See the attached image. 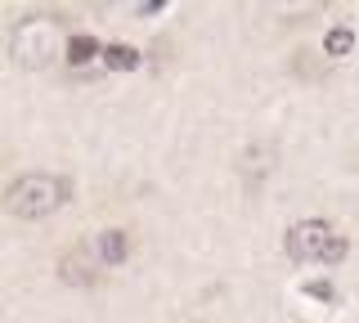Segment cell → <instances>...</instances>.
<instances>
[{"mask_svg":"<svg viewBox=\"0 0 359 323\" xmlns=\"http://www.w3.org/2000/svg\"><path fill=\"white\" fill-rule=\"evenodd\" d=\"M59 54H67V36H63V18L54 14H27L18 18L9 32V59L18 68H50Z\"/></svg>","mask_w":359,"mask_h":323,"instance_id":"1","label":"cell"},{"mask_svg":"<svg viewBox=\"0 0 359 323\" xmlns=\"http://www.w3.org/2000/svg\"><path fill=\"white\" fill-rule=\"evenodd\" d=\"M67 198H72V184H67L63 175L27 171L5 188V211L18 216V220H45V216H54Z\"/></svg>","mask_w":359,"mask_h":323,"instance_id":"2","label":"cell"},{"mask_svg":"<svg viewBox=\"0 0 359 323\" xmlns=\"http://www.w3.org/2000/svg\"><path fill=\"white\" fill-rule=\"evenodd\" d=\"M283 252L297 265H341L346 252H351V242H346L328 220H297V225L283 233Z\"/></svg>","mask_w":359,"mask_h":323,"instance_id":"3","label":"cell"},{"mask_svg":"<svg viewBox=\"0 0 359 323\" xmlns=\"http://www.w3.org/2000/svg\"><path fill=\"white\" fill-rule=\"evenodd\" d=\"M59 278L63 283H72V287H90V283H99V261H95V252H90V242L86 247H72L59 261Z\"/></svg>","mask_w":359,"mask_h":323,"instance_id":"4","label":"cell"},{"mask_svg":"<svg viewBox=\"0 0 359 323\" xmlns=\"http://www.w3.org/2000/svg\"><path fill=\"white\" fill-rule=\"evenodd\" d=\"M90 252H95V261L104 265H121L130 256V238H126V229H104V233H95V242H90Z\"/></svg>","mask_w":359,"mask_h":323,"instance_id":"5","label":"cell"},{"mask_svg":"<svg viewBox=\"0 0 359 323\" xmlns=\"http://www.w3.org/2000/svg\"><path fill=\"white\" fill-rule=\"evenodd\" d=\"M67 59H72L76 68H86V63L104 59V46H99L95 36H67Z\"/></svg>","mask_w":359,"mask_h":323,"instance_id":"6","label":"cell"},{"mask_svg":"<svg viewBox=\"0 0 359 323\" xmlns=\"http://www.w3.org/2000/svg\"><path fill=\"white\" fill-rule=\"evenodd\" d=\"M351 50H355V32L351 27H332L328 36H323V54H328V59H346Z\"/></svg>","mask_w":359,"mask_h":323,"instance_id":"7","label":"cell"},{"mask_svg":"<svg viewBox=\"0 0 359 323\" xmlns=\"http://www.w3.org/2000/svg\"><path fill=\"white\" fill-rule=\"evenodd\" d=\"M104 63L112 72H130V68H140V54L130 46H104Z\"/></svg>","mask_w":359,"mask_h":323,"instance_id":"8","label":"cell"},{"mask_svg":"<svg viewBox=\"0 0 359 323\" xmlns=\"http://www.w3.org/2000/svg\"><path fill=\"white\" fill-rule=\"evenodd\" d=\"M306 292L319 296V301H332V287H328V283H306Z\"/></svg>","mask_w":359,"mask_h":323,"instance_id":"9","label":"cell"}]
</instances>
